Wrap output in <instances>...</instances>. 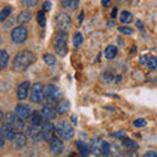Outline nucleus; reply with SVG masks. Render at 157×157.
<instances>
[{
  "instance_id": "nucleus-37",
  "label": "nucleus",
  "mask_w": 157,
  "mask_h": 157,
  "mask_svg": "<svg viewBox=\"0 0 157 157\" xmlns=\"http://www.w3.org/2000/svg\"><path fill=\"white\" fill-rule=\"evenodd\" d=\"M50 9H51V2H45V3H43V11L48 12Z\"/></svg>"
},
{
  "instance_id": "nucleus-25",
  "label": "nucleus",
  "mask_w": 157,
  "mask_h": 157,
  "mask_svg": "<svg viewBox=\"0 0 157 157\" xmlns=\"http://www.w3.org/2000/svg\"><path fill=\"white\" fill-rule=\"evenodd\" d=\"M8 62H9L8 52L4 51V50H0V70H2V68H6Z\"/></svg>"
},
{
  "instance_id": "nucleus-13",
  "label": "nucleus",
  "mask_w": 157,
  "mask_h": 157,
  "mask_svg": "<svg viewBox=\"0 0 157 157\" xmlns=\"http://www.w3.org/2000/svg\"><path fill=\"white\" fill-rule=\"evenodd\" d=\"M16 114L20 118H22V119H28V118H30V115H32V109L29 105L21 102V104L16 105Z\"/></svg>"
},
{
  "instance_id": "nucleus-44",
  "label": "nucleus",
  "mask_w": 157,
  "mask_h": 157,
  "mask_svg": "<svg viewBox=\"0 0 157 157\" xmlns=\"http://www.w3.org/2000/svg\"><path fill=\"white\" fill-rule=\"evenodd\" d=\"M3 121H4V115H3V111L0 110V123H2Z\"/></svg>"
},
{
  "instance_id": "nucleus-6",
  "label": "nucleus",
  "mask_w": 157,
  "mask_h": 157,
  "mask_svg": "<svg viewBox=\"0 0 157 157\" xmlns=\"http://www.w3.org/2000/svg\"><path fill=\"white\" fill-rule=\"evenodd\" d=\"M11 38L16 45H21L28 39V28L24 25L16 26L11 33Z\"/></svg>"
},
{
  "instance_id": "nucleus-21",
  "label": "nucleus",
  "mask_w": 157,
  "mask_h": 157,
  "mask_svg": "<svg viewBox=\"0 0 157 157\" xmlns=\"http://www.w3.org/2000/svg\"><path fill=\"white\" fill-rule=\"evenodd\" d=\"M80 2L81 0H62V6L63 8L68 9V11H73V9H76L78 7Z\"/></svg>"
},
{
  "instance_id": "nucleus-27",
  "label": "nucleus",
  "mask_w": 157,
  "mask_h": 157,
  "mask_svg": "<svg viewBox=\"0 0 157 157\" xmlns=\"http://www.w3.org/2000/svg\"><path fill=\"white\" fill-rule=\"evenodd\" d=\"M37 21L39 24V26H42V28H45L46 26V16H45V11H38L37 13Z\"/></svg>"
},
{
  "instance_id": "nucleus-5",
  "label": "nucleus",
  "mask_w": 157,
  "mask_h": 157,
  "mask_svg": "<svg viewBox=\"0 0 157 157\" xmlns=\"http://www.w3.org/2000/svg\"><path fill=\"white\" fill-rule=\"evenodd\" d=\"M92 149L93 152L101 155V156H109L110 155V144L107 141L102 140L101 137H97L92 141Z\"/></svg>"
},
{
  "instance_id": "nucleus-45",
  "label": "nucleus",
  "mask_w": 157,
  "mask_h": 157,
  "mask_svg": "<svg viewBox=\"0 0 157 157\" xmlns=\"http://www.w3.org/2000/svg\"><path fill=\"white\" fill-rule=\"evenodd\" d=\"M71 119H72V122H73V124H76V123H77V121H76L77 118H76V117H73V115H72V118H71Z\"/></svg>"
},
{
  "instance_id": "nucleus-35",
  "label": "nucleus",
  "mask_w": 157,
  "mask_h": 157,
  "mask_svg": "<svg viewBox=\"0 0 157 157\" xmlns=\"http://www.w3.org/2000/svg\"><path fill=\"white\" fill-rule=\"evenodd\" d=\"M134 126L135 127H145L147 126V121L145 119H136L135 122H134Z\"/></svg>"
},
{
  "instance_id": "nucleus-40",
  "label": "nucleus",
  "mask_w": 157,
  "mask_h": 157,
  "mask_svg": "<svg viewBox=\"0 0 157 157\" xmlns=\"http://www.w3.org/2000/svg\"><path fill=\"white\" fill-rule=\"evenodd\" d=\"M111 0H101V4H102V7H109V4H110Z\"/></svg>"
},
{
  "instance_id": "nucleus-4",
  "label": "nucleus",
  "mask_w": 157,
  "mask_h": 157,
  "mask_svg": "<svg viewBox=\"0 0 157 157\" xmlns=\"http://www.w3.org/2000/svg\"><path fill=\"white\" fill-rule=\"evenodd\" d=\"M56 132L59 134V136L62 137V139H72L73 135H75V130H73V127L68 123L67 121H60L56 126Z\"/></svg>"
},
{
  "instance_id": "nucleus-32",
  "label": "nucleus",
  "mask_w": 157,
  "mask_h": 157,
  "mask_svg": "<svg viewBox=\"0 0 157 157\" xmlns=\"http://www.w3.org/2000/svg\"><path fill=\"white\" fill-rule=\"evenodd\" d=\"M81 42H82V36H81V33H76L75 37H73V46L78 47V46L81 45Z\"/></svg>"
},
{
  "instance_id": "nucleus-36",
  "label": "nucleus",
  "mask_w": 157,
  "mask_h": 157,
  "mask_svg": "<svg viewBox=\"0 0 157 157\" xmlns=\"http://www.w3.org/2000/svg\"><path fill=\"white\" fill-rule=\"evenodd\" d=\"M113 136H114V137H118V139H124L126 131H118V132H115V134H113Z\"/></svg>"
},
{
  "instance_id": "nucleus-41",
  "label": "nucleus",
  "mask_w": 157,
  "mask_h": 157,
  "mask_svg": "<svg viewBox=\"0 0 157 157\" xmlns=\"http://www.w3.org/2000/svg\"><path fill=\"white\" fill-rule=\"evenodd\" d=\"M117 13H118V9H117V8H114V9L111 11L110 17H111V18H115V17H117Z\"/></svg>"
},
{
  "instance_id": "nucleus-17",
  "label": "nucleus",
  "mask_w": 157,
  "mask_h": 157,
  "mask_svg": "<svg viewBox=\"0 0 157 157\" xmlns=\"http://www.w3.org/2000/svg\"><path fill=\"white\" fill-rule=\"evenodd\" d=\"M12 141H13L14 148H16V149H21V148H24V147L26 145L28 137H26L25 134H22V132H18V134H16V136H14V139Z\"/></svg>"
},
{
  "instance_id": "nucleus-12",
  "label": "nucleus",
  "mask_w": 157,
  "mask_h": 157,
  "mask_svg": "<svg viewBox=\"0 0 157 157\" xmlns=\"http://www.w3.org/2000/svg\"><path fill=\"white\" fill-rule=\"evenodd\" d=\"M48 148H50V152L52 155H60L63 149H64V144H63L62 139L54 136L52 139L48 141Z\"/></svg>"
},
{
  "instance_id": "nucleus-28",
  "label": "nucleus",
  "mask_w": 157,
  "mask_h": 157,
  "mask_svg": "<svg viewBox=\"0 0 157 157\" xmlns=\"http://www.w3.org/2000/svg\"><path fill=\"white\" fill-rule=\"evenodd\" d=\"M122 144H123L126 148H134V149H137V148H139V144H137L136 141L131 140V139H126V137L123 139V143H122Z\"/></svg>"
},
{
  "instance_id": "nucleus-24",
  "label": "nucleus",
  "mask_w": 157,
  "mask_h": 157,
  "mask_svg": "<svg viewBox=\"0 0 157 157\" xmlns=\"http://www.w3.org/2000/svg\"><path fill=\"white\" fill-rule=\"evenodd\" d=\"M132 20H134V17H132V13L128 12V11H123L121 12V16H119V21L122 24H130Z\"/></svg>"
},
{
  "instance_id": "nucleus-11",
  "label": "nucleus",
  "mask_w": 157,
  "mask_h": 157,
  "mask_svg": "<svg viewBox=\"0 0 157 157\" xmlns=\"http://www.w3.org/2000/svg\"><path fill=\"white\" fill-rule=\"evenodd\" d=\"M0 132H2V135L4 136V139L6 140H11L12 141L14 139V136H16V134H17V130H16V127H14L13 124L4 122V124L2 126Z\"/></svg>"
},
{
  "instance_id": "nucleus-23",
  "label": "nucleus",
  "mask_w": 157,
  "mask_h": 157,
  "mask_svg": "<svg viewBox=\"0 0 157 157\" xmlns=\"http://www.w3.org/2000/svg\"><path fill=\"white\" fill-rule=\"evenodd\" d=\"M117 52H118V48H117V46H113V45H110V46H107V47L105 48L104 56H105V59H109V60H110V59L115 58Z\"/></svg>"
},
{
  "instance_id": "nucleus-3",
  "label": "nucleus",
  "mask_w": 157,
  "mask_h": 157,
  "mask_svg": "<svg viewBox=\"0 0 157 157\" xmlns=\"http://www.w3.org/2000/svg\"><path fill=\"white\" fill-rule=\"evenodd\" d=\"M43 98L47 101H51V102L60 101L63 98V93L56 85L47 84L43 86Z\"/></svg>"
},
{
  "instance_id": "nucleus-8",
  "label": "nucleus",
  "mask_w": 157,
  "mask_h": 157,
  "mask_svg": "<svg viewBox=\"0 0 157 157\" xmlns=\"http://www.w3.org/2000/svg\"><path fill=\"white\" fill-rule=\"evenodd\" d=\"M22 118H20L16 113H7L6 115H4V122H7V123H11L16 127L17 131H22L25 128V123H24V121H21Z\"/></svg>"
},
{
  "instance_id": "nucleus-19",
  "label": "nucleus",
  "mask_w": 157,
  "mask_h": 157,
  "mask_svg": "<svg viewBox=\"0 0 157 157\" xmlns=\"http://www.w3.org/2000/svg\"><path fill=\"white\" fill-rule=\"evenodd\" d=\"M55 109H56L58 114H66V113L71 110V104H70V101H67V100H60L58 102Z\"/></svg>"
},
{
  "instance_id": "nucleus-43",
  "label": "nucleus",
  "mask_w": 157,
  "mask_h": 157,
  "mask_svg": "<svg viewBox=\"0 0 157 157\" xmlns=\"http://www.w3.org/2000/svg\"><path fill=\"white\" fill-rule=\"evenodd\" d=\"M82 17H84V11H81V13H80V17H78V21H82Z\"/></svg>"
},
{
  "instance_id": "nucleus-2",
  "label": "nucleus",
  "mask_w": 157,
  "mask_h": 157,
  "mask_svg": "<svg viewBox=\"0 0 157 157\" xmlns=\"http://www.w3.org/2000/svg\"><path fill=\"white\" fill-rule=\"evenodd\" d=\"M54 50L59 56H64L68 51V36L67 32H59L55 34L52 41Z\"/></svg>"
},
{
  "instance_id": "nucleus-34",
  "label": "nucleus",
  "mask_w": 157,
  "mask_h": 157,
  "mask_svg": "<svg viewBox=\"0 0 157 157\" xmlns=\"http://www.w3.org/2000/svg\"><path fill=\"white\" fill-rule=\"evenodd\" d=\"M24 6H26V7H34V6H37L39 0H20Z\"/></svg>"
},
{
  "instance_id": "nucleus-33",
  "label": "nucleus",
  "mask_w": 157,
  "mask_h": 157,
  "mask_svg": "<svg viewBox=\"0 0 157 157\" xmlns=\"http://www.w3.org/2000/svg\"><path fill=\"white\" fill-rule=\"evenodd\" d=\"M118 30H119V33H122V34H126V36H131L132 33H134V30L132 29H130V28H124V26H119L118 28Z\"/></svg>"
},
{
  "instance_id": "nucleus-7",
  "label": "nucleus",
  "mask_w": 157,
  "mask_h": 157,
  "mask_svg": "<svg viewBox=\"0 0 157 157\" xmlns=\"http://www.w3.org/2000/svg\"><path fill=\"white\" fill-rule=\"evenodd\" d=\"M55 24H56V29L59 32H68L71 28V17L68 16L67 13L64 12H60L56 14V18H55Z\"/></svg>"
},
{
  "instance_id": "nucleus-15",
  "label": "nucleus",
  "mask_w": 157,
  "mask_h": 157,
  "mask_svg": "<svg viewBox=\"0 0 157 157\" xmlns=\"http://www.w3.org/2000/svg\"><path fill=\"white\" fill-rule=\"evenodd\" d=\"M41 113H42L43 118H46V119L51 121V119H54V118H55V115H56V109H55V107H54L52 105L46 104V105L42 106Z\"/></svg>"
},
{
  "instance_id": "nucleus-29",
  "label": "nucleus",
  "mask_w": 157,
  "mask_h": 157,
  "mask_svg": "<svg viewBox=\"0 0 157 157\" xmlns=\"http://www.w3.org/2000/svg\"><path fill=\"white\" fill-rule=\"evenodd\" d=\"M147 67L151 68V70H156L157 68V56H149L147 59Z\"/></svg>"
},
{
  "instance_id": "nucleus-30",
  "label": "nucleus",
  "mask_w": 157,
  "mask_h": 157,
  "mask_svg": "<svg viewBox=\"0 0 157 157\" xmlns=\"http://www.w3.org/2000/svg\"><path fill=\"white\" fill-rule=\"evenodd\" d=\"M43 60H45V63L48 64V66H52V64H55L56 63L55 56L51 55V54H45V55H43Z\"/></svg>"
},
{
  "instance_id": "nucleus-26",
  "label": "nucleus",
  "mask_w": 157,
  "mask_h": 157,
  "mask_svg": "<svg viewBox=\"0 0 157 157\" xmlns=\"http://www.w3.org/2000/svg\"><path fill=\"white\" fill-rule=\"evenodd\" d=\"M12 11H13V9H12L11 7H6V8H3V9H2V12H0V22L6 21V20H7V18L12 14Z\"/></svg>"
},
{
  "instance_id": "nucleus-14",
  "label": "nucleus",
  "mask_w": 157,
  "mask_h": 157,
  "mask_svg": "<svg viewBox=\"0 0 157 157\" xmlns=\"http://www.w3.org/2000/svg\"><path fill=\"white\" fill-rule=\"evenodd\" d=\"M29 89H30V82L29 81H22L17 86V98L20 101L26 100V97L29 94Z\"/></svg>"
},
{
  "instance_id": "nucleus-9",
  "label": "nucleus",
  "mask_w": 157,
  "mask_h": 157,
  "mask_svg": "<svg viewBox=\"0 0 157 157\" xmlns=\"http://www.w3.org/2000/svg\"><path fill=\"white\" fill-rule=\"evenodd\" d=\"M41 131H42V139L45 140V141H50L52 137H54V135H55L56 127L47 119L46 122H43V123H42Z\"/></svg>"
},
{
  "instance_id": "nucleus-39",
  "label": "nucleus",
  "mask_w": 157,
  "mask_h": 157,
  "mask_svg": "<svg viewBox=\"0 0 157 157\" xmlns=\"http://www.w3.org/2000/svg\"><path fill=\"white\" fill-rule=\"evenodd\" d=\"M4 144H6V139H4V136L2 135V132H0V149L4 147Z\"/></svg>"
},
{
  "instance_id": "nucleus-1",
  "label": "nucleus",
  "mask_w": 157,
  "mask_h": 157,
  "mask_svg": "<svg viewBox=\"0 0 157 157\" xmlns=\"http://www.w3.org/2000/svg\"><path fill=\"white\" fill-rule=\"evenodd\" d=\"M33 62H34V54L29 50H22V51L17 52V55L14 56L12 68H13V71H16V72H22V71L28 70Z\"/></svg>"
},
{
  "instance_id": "nucleus-10",
  "label": "nucleus",
  "mask_w": 157,
  "mask_h": 157,
  "mask_svg": "<svg viewBox=\"0 0 157 157\" xmlns=\"http://www.w3.org/2000/svg\"><path fill=\"white\" fill-rule=\"evenodd\" d=\"M45 100L43 98V85L41 82H36L32 85V92H30V101L34 104H41Z\"/></svg>"
},
{
  "instance_id": "nucleus-42",
  "label": "nucleus",
  "mask_w": 157,
  "mask_h": 157,
  "mask_svg": "<svg viewBox=\"0 0 157 157\" xmlns=\"http://www.w3.org/2000/svg\"><path fill=\"white\" fill-rule=\"evenodd\" d=\"M136 25H137V28H139L140 30H143V29H144V26H143V22H141L140 20H137V21H136Z\"/></svg>"
},
{
  "instance_id": "nucleus-22",
  "label": "nucleus",
  "mask_w": 157,
  "mask_h": 157,
  "mask_svg": "<svg viewBox=\"0 0 157 157\" xmlns=\"http://www.w3.org/2000/svg\"><path fill=\"white\" fill-rule=\"evenodd\" d=\"M18 22H21V24H25V22H29L32 20V12L30 11H28V9H25V11H21L18 13Z\"/></svg>"
},
{
  "instance_id": "nucleus-16",
  "label": "nucleus",
  "mask_w": 157,
  "mask_h": 157,
  "mask_svg": "<svg viewBox=\"0 0 157 157\" xmlns=\"http://www.w3.org/2000/svg\"><path fill=\"white\" fill-rule=\"evenodd\" d=\"M29 136L32 137L34 143H39L42 140V131L41 126H30L29 127Z\"/></svg>"
},
{
  "instance_id": "nucleus-20",
  "label": "nucleus",
  "mask_w": 157,
  "mask_h": 157,
  "mask_svg": "<svg viewBox=\"0 0 157 157\" xmlns=\"http://www.w3.org/2000/svg\"><path fill=\"white\" fill-rule=\"evenodd\" d=\"M42 113L41 111H33L30 115V124L32 126H42Z\"/></svg>"
},
{
  "instance_id": "nucleus-18",
  "label": "nucleus",
  "mask_w": 157,
  "mask_h": 157,
  "mask_svg": "<svg viewBox=\"0 0 157 157\" xmlns=\"http://www.w3.org/2000/svg\"><path fill=\"white\" fill-rule=\"evenodd\" d=\"M75 145L77 147V149H78V152H80L81 156H89L92 152H93L92 145L84 143V141H80V140H78V141H76V143H75Z\"/></svg>"
},
{
  "instance_id": "nucleus-46",
  "label": "nucleus",
  "mask_w": 157,
  "mask_h": 157,
  "mask_svg": "<svg viewBox=\"0 0 157 157\" xmlns=\"http://www.w3.org/2000/svg\"><path fill=\"white\" fill-rule=\"evenodd\" d=\"M121 78H122V76H121V75H118V76H117V80H115V82H119V81H121Z\"/></svg>"
},
{
  "instance_id": "nucleus-31",
  "label": "nucleus",
  "mask_w": 157,
  "mask_h": 157,
  "mask_svg": "<svg viewBox=\"0 0 157 157\" xmlns=\"http://www.w3.org/2000/svg\"><path fill=\"white\" fill-rule=\"evenodd\" d=\"M102 78H104V81H106V82H113L114 81V78H115V76H114V73L113 72L106 71L104 75H102Z\"/></svg>"
},
{
  "instance_id": "nucleus-38",
  "label": "nucleus",
  "mask_w": 157,
  "mask_h": 157,
  "mask_svg": "<svg viewBox=\"0 0 157 157\" xmlns=\"http://www.w3.org/2000/svg\"><path fill=\"white\" fill-rule=\"evenodd\" d=\"M145 157H157V151H148L145 152Z\"/></svg>"
}]
</instances>
